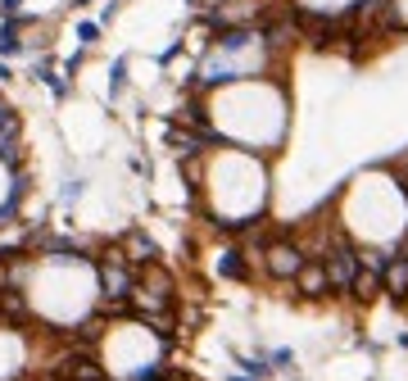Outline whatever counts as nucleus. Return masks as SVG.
<instances>
[{"instance_id":"f257e3e1","label":"nucleus","mask_w":408,"mask_h":381,"mask_svg":"<svg viewBox=\"0 0 408 381\" xmlns=\"http://www.w3.org/2000/svg\"><path fill=\"white\" fill-rule=\"evenodd\" d=\"M263 273L272 277V281H295V273L308 263V254L295 245V236H286V231H277L268 245H263Z\"/></svg>"},{"instance_id":"f03ea898","label":"nucleus","mask_w":408,"mask_h":381,"mask_svg":"<svg viewBox=\"0 0 408 381\" xmlns=\"http://www.w3.org/2000/svg\"><path fill=\"white\" fill-rule=\"evenodd\" d=\"M323 268H327V277H331V291H336V295H350L354 277L363 273V263H358V245L345 236V231L331 241V250L323 254Z\"/></svg>"},{"instance_id":"7ed1b4c3","label":"nucleus","mask_w":408,"mask_h":381,"mask_svg":"<svg viewBox=\"0 0 408 381\" xmlns=\"http://www.w3.org/2000/svg\"><path fill=\"white\" fill-rule=\"evenodd\" d=\"M295 295L300 300H327V295H336L331 291V277H327V268H323V259H308L300 273H295Z\"/></svg>"},{"instance_id":"20e7f679","label":"nucleus","mask_w":408,"mask_h":381,"mask_svg":"<svg viewBox=\"0 0 408 381\" xmlns=\"http://www.w3.org/2000/svg\"><path fill=\"white\" fill-rule=\"evenodd\" d=\"M386 295L394 304H404L408 300V259L399 250H390V263H386Z\"/></svg>"},{"instance_id":"39448f33","label":"nucleus","mask_w":408,"mask_h":381,"mask_svg":"<svg viewBox=\"0 0 408 381\" xmlns=\"http://www.w3.org/2000/svg\"><path fill=\"white\" fill-rule=\"evenodd\" d=\"M218 273H222V277H231V281H250V277H254V259L241 250V245H231V250H222Z\"/></svg>"},{"instance_id":"423d86ee","label":"nucleus","mask_w":408,"mask_h":381,"mask_svg":"<svg viewBox=\"0 0 408 381\" xmlns=\"http://www.w3.org/2000/svg\"><path fill=\"white\" fill-rule=\"evenodd\" d=\"M350 295H354V304H363V309H367V304H377L381 295H386V277H381V273H367V268H363V273L354 277Z\"/></svg>"},{"instance_id":"0eeeda50","label":"nucleus","mask_w":408,"mask_h":381,"mask_svg":"<svg viewBox=\"0 0 408 381\" xmlns=\"http://www.w3.org/2000/svg\"><path fill=\"white\" fill-rule=\"evenodd\" d=\"M122 245H127V259L132 263H159V245L145 236L141 227H132L127 236H122Z\"/></svg>"},{"instance_id":"6e6552de","label":"nucleus","mask_w":408,"mask_h":381,"mask_svg":"<svg viewBox=\"0 0 408 381\" xmlns=\"http://www.w3.org/2000/svg\"><path fill=\"white\" fill-rule=\"evenodd\" d=\"M0 318H5V323H28V318H32L28 300H23V291L5 286V295H0Z\"/></svg>"},{"instance_id":"1a4fd4ad","label":"nucleus","mask_w":408,"mask_h":381,"mask_svg":"<svg viewBox=\"0 0 408 381\" xmlns=\"http://www.w3.org/2000/svg\"><path fill=\"white\" fill-rule=\"evenodd\" d=\"M19 137H23V118L9 109V114L0 118V150H5V145H19Z\"/></svg>"},{"instance_id":"9d476101","label":"nucleus","mask_w":408,"mask_h":381,"mask_svg":"<svg viewBox=\"0 0 408 381\" xmlns=\"http://www.w3.org/2000/svg\"><path fill=\"white\" fill-rule=\"evenodd\" d=\"M268 363H272V372H295V350H268Z\"/></svg>"},{"instance_id":"9b49d317","label":"nucleus","mask_w":408,"mask_h":381,"mask_svg":"<svg viewBox=\"0 0 408 381\" xmlns=\"http://www.w3.org/2000/svg\"><path fill=\"white\" fill-rule=\"evenodd\" d=\"M36 78H41V82H46V87H51L55 95H68V82H64V78H59V73H51V68H46V64H41V68H36Z\"/></svg>"},{"instance_id":"f8f14e48","label":"nucleus","mask_w":408,"mask_h":381,"mask_svg":"<svg viewBox=\"0 0 408 381\" xmlns=\"http://www.w3.org/2000/svg\"><path fill=\"white\" fill-rule=\"evenodd\" d=\"M122 82H127V59H114V73H109V95H118Z\"/></svg>"},{"instance_id":"ddd939ff","label":"nucleus","mask_w":408,"mask_h":381,"mask_svg":"<svg viewBox=\"0 0 408 381\" xmlns=\"http://www.w3.org/2000/svg\"><path fill=\"white\" fill-rule=\"evenodd\" d=\"M78 41L95 46V41H100V23H78Z\"/></svg>"},{"instance_id":"4468645a","label":"nucleus","mask_w":408,"mask_h":381,"mask_svg":"<svg viewBox=\"0 0 408 381\" xmlns=\"http://www.w3.org/2000/svg\"><path fill=\"white\" fill-rule=\"evenodd\" d=\"M19 9H23V0H0V14H5V23H9V19H23Z\"/></svg>"},{"instance_id":"2eb2a0df","label":"nucleus","mask_w":408,"mask_h":381,"mask_svg":"<svg viewBox=\"0 0 408 381\" xmlns=\"http://www.w3.org/2000/svg\"><path fill=\"white\" fill-rule=\"evenodd\" d=\"M78 195H82V182H68V187H64V200L73 204V200H78Z\"/></svg>"},{"instance_id":"dca6fc26","label":"nucleus","mask_w":408,"mask_h":381,"mask_svg":"<svg viewBox=\"0 0 408 381\" xmlns=\"http://www.w3.org/2000/svg\"><path fill=\"white\" fill-rule=\"evenodd\" d=\"M9 78H14V73H9V68H5V64H0V82H9Z\"/></svg>"},{"instance_id":"f3484780","label":"nucleus","mask_w":408,"mask_h":381,"mask_svg":"<svg viewBox=\"0 0 408 381\" xmlns=\"http://www.w3.org/2000/svg\"><path fill=\"white\" fill-rule=\"evenodd\" d=\"M227 381H258V377H245V372H236V377H227Z\"/></svg>"},{"instance_id":"a211bd4d","label":"nucleus","mask_w":408,"mask_h":381,"mask_svg":"<svg viewBox=\"0 0 408 381\" xmlns=\"http://www.w3.org/2000/svg\"><path fill=\"white\" fill-rule=\"evenodd\" d=\"M399 350H408V331H404V336H399Z\"/></svg>"},{"instance_id":"6ab92c4d","label":"nucleus","mask_w":408,"mask_h":381,"mask_svg":"<svg viewBox=\"0 0 408 381\" xmlns=\"http://www.w3.org/2000/svg\"><path fill=\"white\" fill-rule=\"evenodd\" d=\"M5 114H9V105H5V100H0V118H5Z\"/></svg>"},{"instance_id":"aec40b11","label":"nucleus","mask_w":408,"mask_h":381,"mask_svg":"<svg viewBox=\"0 0 408 381\" xmlns=\"http://www.w3.org/2000/svg\"><path fill=\"white\" fill-rule=\"evenodd\" d=\"M0 295H5V281H0Z\"/></svg>"}]
</instances>
